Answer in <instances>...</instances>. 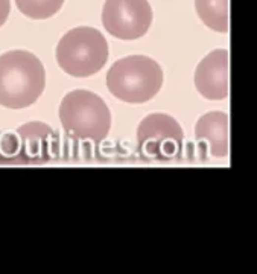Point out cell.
Here are the masks:
<instances>
[{"mask_svg": "<svg viewBox=\"0 0 257 274\" xmlns=\"http://www.w3.org/2000/svg\"><path fill=\"white\" fill-rule=\"evenodd\" d=\"M195 9L202 23L212 30H230V0H195Z\"/></svg>", "mask_w": 257, "mask_h": 274, "instance_id": "obj_10", "label": "cell"}, {"mask_svg": "<svg viewBox=\"0 0 257 274\" xmlns=\"http://www.w3.org/2000/svg\"><path fill=\"white\" fill-rule=\"evenodd\" d=\"M163 86L160 64L146 55H130L117 60L107 73V87L117 99L128 104L151 101Z\"/></svg>", "mask_w": 257, "mask_h": 274, "instance_id": "obj_2", "label": "cell"}, {"mask_svg": "<svg viewBox=\"0 0 257 274\" xmlns=\"http://www.w3.org/2000/svg\"><path fill=\"white\" fill-rule=\"evenodd\" d=\"M108 60V43L98 29L81 26L64 34L57 46V61L70 76L98 73Z\"/></svg>", "mask_w": 257, "mask_h": 274, "instance_id": "obj_4", "label": "cell"}, {"mask_svg": "<svg viewBox=\"0 0 257 274\" xmlns=\"http://www.w3.org/2000/svg\"><path fill=\"white\" fill-rule=\"evenodd\" d=\"M46 87L43 62L28 51L0 55V105L19 110L34 104Z\"/></svg>", "mask_w": 257, "mask_h": 274, "instance_id": "obj_1", "label": "cell"}, {"mask_svg": "<svg viewBox=\"0 0 257 274\" xmlns=\"http://www.w3.org/2000/svg\"><path fill=\"white\" fill-rule=\"evenodd\" d=\"M195 137L208 154L222 158L230 150V121L224 111H210L201 116L195 125Z\"/></svg>", "mask_w": 257, "mask_h": 274, "instance_id": "obj_9", "label": "cell"}, {"mask_svg": "<svg viewBox=\"0 0 257 274\" xmlns=\"http://www.w3.org/2000/svg\"><path fill=\"white\" fill-rule=\"evenodd\" d=\"M102 23L110 35L119 40L143 37L152 23V8L148 0H105Z\"/></svg>", "mask_w": 257, "mask_h": 274, "instance_id": "obj_6", "label": "cell"}, {"mask_svg": "<svg viewBox=\"0 0 257 274\" xmlns=\"http://www.w3.org/2000/svg\"><path fill=\"white\" fill-rule=\"evenodd\" d=\"M19 11L32 20L51 19L64 5V0H15Z\"/></svg>", "mask_w": 257, "mask_h": 274, "instance_id": "obj_11", "label": "cell"}, {"mask_svg": "<svg viewBox=\"0 0 257 274\" xmlns=\"http://www.w3.org/2000/svg\"><path fill=\"white\" fill-rule=\"evenodd\" d=\"M183 140V128L165 113L149 115L137 126V150L144 160L172 162L181 158Z\"/></svg>", "mask_w": 257, "mask_h": 274, "instance_id": "obj_5", "label": "cell"}, {"mask_svg": "<svg viewBox=\"0 0 257 274\" xmlns=\"http://www.w3.org/2000/svg\"><path fill=\"white\" fill-rule=\"evenodd\" d=\"M195 87L205 99H227L230 93V52L216 49L205 55L195 70Z\"/></svg>", "mask_w": 257, "mask_h": 274, "instance_id": "obj_7", "label": "cell"}, {"mask_svg": "<svg viewBox=\"0 0 257 274\" xmlns=\"http://www.w3.org/2000/svg\"><path fill=\"white\" fill-rule=\"evenodd\" d=\"M9 12H11L9 0H0V28L6 23V20L9 17Z\"/></svg>", "mask_w": 257, "mask_h": 274, "instance_id": "obj_13", "label": "cell"}, {"mask_svg": "<svg viewBox=\"0 0 257 274\" xmlns=\"http://www.w3.org/2000/svg\"><path fill=\"white\" fill-rule=\"evenodd\" d=\"M62 128L78 140L102 142L110 131L111 113L101 96L88 90H73L59 105Z\"/></svg>", "mask_w": 257, "mask_h": 274, "instance_id": "obj_3", "label": "cell"}, {"mask_svg": "<svg viewBox=\"0 0 257 274\" xmlns=\"http://www.w3.org/2000/svg\"><path fill=\"white\" fill-rule=\"evenodd\" d=\"M15 131L20 139L22 165H41L58 158V134L47 123L28 122Z\"/></svg>", "mask_w": 257, "mask_h": 274, "instance_id": "obj_8", "label": "cell"}, {"mask_svg": "<svg viewBox=\"0 0 257 274\" xmlns=\"http://www.w3.org/2000/svg\"><path fill=\"white\" fill-rule=\"evenodd\" d=\"M0 165H22V150L17 131L0 133Z\"/></svg>", "mask_w": 257, "mask_h": 274, "instance_id": "obj_12", "label": "cell"}]
</instances>
